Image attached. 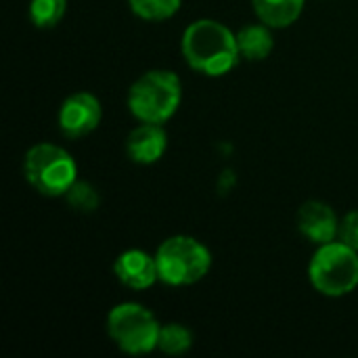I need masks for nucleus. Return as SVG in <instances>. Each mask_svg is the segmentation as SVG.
Instances as JSON below:
<instances>
[{"instance_id":"1","label":"nucleus","mask_w":358,"mask_h":358,"mask_svg":"<svg viewBox=\"0 0 358 358\" xmlns=\"http://www.w3.org/2000/svg\"><path fill=\"white\" fill-rule=\"evenodd\" d=\"M187 65L208 78L227 76L239 61L237 34L216 19H197L187 25L180 40Z\"/></svg>"},{"instance_id":"2","label":"nucleus","mask_w":358,"mask_h":358,"mask_svg":"<svg viewBox=\"0 0 358 358\" xmlns=\"http://www.w3.org/2000/svg\"><path fill=\"white\" fill-rule=\"evenodd\" d=\"M182 101V82L172 69H149L138 76L128 90V111L138 122L166 124L174 117Z\"/></svg>"},{"instance_id":"3","label":"nucleus","mask_w":358,"mask_h":358,"mask_svg":"<svg viewBox=\"0 0 358 358\" xmlns=\"http://www.w3.org/2000/svg\"><path fill=\"white\" fill-rule=\"evenodd\" d=\"M155 262L164 285L189 287L206 279L212 268V254L191 235H172L155 250Z\"/></svg>"},{"instance_id":"4","label":"nucleus","mask_w":358,"mask_h":358,"mask_svg":"<svg viewBox=\"0 0 358 358\" xmlns=\"http://www.w3.org/2000/svg\"><path fill=\"white\" fill-rule=\"evenodd\" d=\"M310 285L327 298H344L358 287V252L340 239L317 245L308 262Z\"/></svg>"},{"instance_id":"5","label":"nucleus","mask_w":358,"mask_h":358,"mask_svg":"<svg viewBox=\"0 0 358 358\" xmlns=\"http://www.w3.org/2000/svg\"><path fill=\"white\" fill-rule=\"evenodd\" d=\"M23 176L27 185L44 197H65L78 180V164L69 151L52 143H38L23 157Z\"/></svg>"},{"instance_id":"6","label":"nucleus","mask_w":358,"mask_h":358,"mask_svg":"<svg viewBox=\"0 0 358 358\" xmlns=\"http://www.w3.org/2000/svg\"><path fill=\"white\" fill-rule=\"evenodd\" d=\"M162 323L138 302H122L107 315V334L126 355L141 357L157 350Z\"/></svg>"},{"instance_id":"7","label":"nucleus","mask_w":358,"mask_h":358,"mask_svg":"<svg viewBox=\"0 0 358 358\" xmlns=\"http://www.w3.org/2000/svg\"><path fill=\"white\" fill-rule=\"evenodd\" d=\"M101 120H103L101 101L92 92H86V90L69 94L61 103L59 115H57L61 134L65 138H73V141L92 134L99 128Z\"/></svg>"},{"instance_id":"8","label":"nucleus","mask_w":358,"mask_h":358,"mask_svg":"<svg viewBox=\"0 0 358 358\" xmlns=\"http://www.w3.org/2000/svg\"><path fill=\"white\" fill-rule=\"evenodd\" d=\"M298 231L315 245H323L338 239L340 231V218L336 210L319 199H310L300 206L296 216Z\"/></svg>"},{"instance_id":"9","label":"nucleus","mask_w":358,"mask_h":358,"mask_svg":"<svg viewBox=\"0 0 358 358\" xmlns=\"http://www.w3.org/2000/svg\"><path fill=\"white\" fill-rule=\"evenodd\" d=\"M113 275L128 289H149L159 281L155 254H149L145 250H126L115 258Z\"/></svg>"},{"instance_id":"10","label":"nucleus","mask_w":358,"mask_h":358,"mask_svg":"<svg viewBox=\"0 0 358 358\" xmlns=\"http://www.w3.org/2000/svg\"><path fill=\"white\" fill-rule=\"evenodd\" d=\"M168 149V134L164 124L141 122L126 136V155L138 166H151L164 157Z\"/></svg>"},{"instance_id":"11","label":"nucleus","mask_w":358,"mask_h":358,"mask_svg":"<svg viewBox=\"0 0 358 358\" xmlns=\"http://www.w3.org/2000/svg\"><path fill=\"white\" fill-rule=\"evenodd\" d=\"M237 46L239 55L245 61H264L271 57L275 48L273 27L266 23H248L237 31Z\"/></svg>"},{"instance_id":"12","label":"nucleus","mask_w":358,"mask_h":358,"mask_svg":"<svg viewBox=\"0 0 358 358\" xmlns=\"http://www.w3.org/2000/svg\"><path fill=\"white\" fill-rule=\"evenodd\" d=\"M304 4L306 0H252L258 21L266 23L273 29L294 25L302 15Z\"/></svg>"},{"instance_id":"13","label":"nucleus","mask_w":358,"mask_h":358,"mask_svg":"<svg viewBox=\"0 0 358 358\" xmlns=\"http://www.w3.org/2000/svg\"><path fill=\"white\" fill-rule=\"evenodd\" d=\"M193 346V334L182 323H166L159 329L157 350L168 357H180L187 355Z\"/></svg>"},{"instance_id":"14","label":"nucleus","mask_w":358,"mask_h":358,"mask_svg":"<svg viewBox=\"0 0 358 358\" xmlns=\"http://www.w3.org/2000/svg\"><path fill=\"white\" fill-rule=\"evenodd\" d=\"M67 13V0H29L27 15L34 27L50 29Z\"/></svg>"},{"instance_id":"15","label":"nucleus","mask_w":358,"mask_h":358,"mask_svg":"<svg viewBox=\"0 0 358 358\" xmlns=\"http://www.w3.org/2000/svg\"><path fill=\"white\" fill-rule=\"evenodd\" d=\"M128 6L138 19L166 21L180 10L182 0H128Z\"/></svg>"},{"instance_id":"16","label":"nucleus","mask_w":358,"mask_h":358,"mask_svg":"<svg viewBox=\"0 0 358 358\" xmlns=\"http://www.w3.org/2000/svg\"><path fill=\"white\" fill-rule=\"evenodd\" d=\"M63 199L67 201V206H69L73 212H80V214H90V212H94V210L99 208V203H101L99 191H96L90 182H86V180H76V182L69 187V191L65 193Z\"/></svg>"},{"instance_id":"17","label":"nucleus","mask_w":358,"mask_h":358,"mask_svg":"<svg viewBox=\"0 0 358 358\" xmlns=\"http://www.w3.org/2000/svg\"><path fill=\"white\" fill-rule=\"evenodd\" d=\"M338 239L358 252V210H352L344 218H340Z\"/></svg>"}]
</instances>
